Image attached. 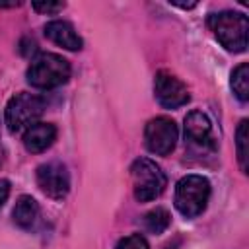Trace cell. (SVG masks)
I'll return each mask as SVG.
<instances>
[{
    "label": "cell",
    "mask_w": 249,
    "mask_h": 249,
    "mask_svg": "<svg viewBox=\"0 0 249 249\" xmlns=\"http://www.w3.org/2000/svg\"><path fill=\"white\" fill-rule=\"evenodd\" d=\"M70 62L54 53L37 54L27 68V82L39 89H53L68 82Z\"/></svg>",
    "instance_id": "7a4b0ae2"
},
{
    "label": "cell",
    "mask_w": 249,
    "mask_h": 249,
    "mask_svg": "<svg viewBox=\"0 0 249 249\" xmlns=\"http://www.w3.org/2000/svg\"><path fill=\"white\" fill-rule=\"evenodd\" d=\"M185 146L193 156H214L216 138L212 123L202 111H191L185 117Z\"/></svg>",
    "instance_id": "8992f818"
},
{
    "label": "cell",
    "mask_w": 249,
    "mask_h": 249,
    "mask_svg": "<svg viewBox=\"0 0 249 249\" xmlns=\"http://www.w3.org/2000/svg\"><path fill=\"white\" fill-rule=\"evenodd\" d=\"M171 4H173V6H179V8H183V10H189V8H195V6H196V2H173V0H171Z\"/></svg>",
    "instance_id": "d6986e66"
},
{
    "label": "cell",
    "mask_w": 249,
    "mask_h": 249,
    "mask_svg": "<svg viewBox=\"0 0 249 249\" xmlns=\"http://www.w3.org/2000/svg\"><path fill=\"white\" fill-rule=\"evenodd\" d=\"M39 189L54 200H62L70 191V175L64 163L60 161H47L37 167L35 173Z\"/></svg>",
    "instance_id": "ba28073f"
},
{
    "label": "cell",
    "mask_w": 249,
    "mask_h": 249,
    "mask_svg": "<svg viewBox=\"0 0 249 249\" xmlns=\"http://www.w3.org/2000/svg\"><path fill=\"white\" fill-rule=\"evenodd\" d=\"M19 6V2H0V8H14Z\"/></svg>",
    "instance_id": "ffe728a7"
},
{
    "label": "cell",
    "mask_w": 249,
    "mask_h": 249,
    "mask_svg": "<svg viewBox=\"0 0 249 249\" xmlns=\"http://www.w3.org/2000/svg\"><path fill=\"white\" fill-rule=\"evenodd\" d=\"M230 84H231V89H233L235 97L245 103L249 99V66H247V62H241L231 72Z\"/></svg>",
    "instance_id": "5bb4252c"
},
{
    "label": "cell",
    "mask_w": 249,
    "mask_h": 249,
    "mask_svg": "<svg viewBox=\"0 0 249 249\" xmlns=\"http://www.w3.org/2000/svg\"><path fill=\"white\" fill-rule=\"evenodd\" d=\"M45 111V101L41 95L19 91L14 97H10L6 105V124L12 134L25 132L31 124L39 121V117Z\"/></svg>",
    "instance_id": "5b68a950"
},
{
    "label": "cell",
    "mask_w": 249,
    "mask_h": 249,
    "mask_svg": "<svg viewBox=\"0 0 249 249\" xmlns=\"http://www.w3.org/2000/svg\"><path fill=\"white\" fill-rule=\"evenodd\" d=\"M31 6H33V10H35V12H39V14L54 16V14L62 12L66 4H64V2H33Z\"/></svg>",
    "instance_id": "e0dca14e"
},
{
    "label": "cell",
    "mask_w": 249,
    "mask_h": 249,
    "mask_svg": "<svg viewBox=\"0 0 249 249\" xmlns=\"http://www.w3.org/2000/svg\"><path fill=\"white\" fill-rule=\"evenodd\" d=\"M177 136H179L177 124L169 117H156V119L148 121L146 128H144L146 148L156 156L171 154L177 144Z\"/></svg>",
    "instance_id": "52a82bcc"
},
{
    "label": "cell",
    "mask_w": 249,
    "mask_h": 249,
    "mask_svg": "<svg viewBox=\"0 0 249 249\" xmlns=\"http://www.w3.org/2000/svg\"><path fill=\"white\" fill-rule=\"evenodd\" d=\"M208 27L220 45L230 53H243L247 49L249 21L241 12H218L208 18Z\"/></svg>",
    "instance_id": "6da1fadb"
},
{
    "label": "cell",
    "mask_w": 249,
    "mask_h": 249,
    "mask_svg": "<svg viewBox=\"0 0 249 249\" xmlns=\"http://www.w3.org/2000/svg\"><path fill=\"white\" fill-rule=\"evenodd\" d=\"M115 249H150V247H148V241H146L144 235H140V233H130V235L123 237V239L117 243Z\"/></svg>",
    "instance_id": "2e32d148"
},
{
    "label": "cell",
    "mask_w": 249,
    "mask_h": 249,
    "mask_svg": "<svg viewBox=\"0 0 249 249\" xmlns=\"http://www.w3.org/2000/svg\"><path fill=\"white\" fill-rule=\"evenodd\" d=\"M45 37L49 41H53L54 45L66 49V51H80L82 49V37L76 33V29L72 27V23L64 21V19H54L49 21L45 25Z\"/></svg>",
    "instance_id": "30bf717a"
},
{
    "label": "cell",
    "mask_w": 249,
    "mask_h": 249,
    "mask_svg": "<svg viewBox=\"0 0 249 249\" xmlns=\"http://www.w3.org/2000/svg\"><path fill=\"white\" fill-rule=\"evenodd\" d=\"M247 142H249V123L247 119H243L237 124L235 130V148H237V161L243 173H247L249 169V150H247Z\"/></svg>",
    "instance_id": "4fadbf2b"
},
{
    "label": "cell",
    "mask_w": 249,
    "mask_h": 249,
    "mask_svg": "<svg viewBox=\"0 0 249 249\" xmlns=\"http://www.w3.org/2000/svg\"><path fill=\"white\" fill-rule=\"evenodd\" d=\"M56 140V126L53 123H35L23 132V146L31 154L45 152Z\"/></svg>",
    "instance_id": "8fae6325"
},
{
    "label": "cell",
    "mask_w": 249,
    "mask_h": 249,
    "mask_svg": "<svg viewBox=\"0 0 249 249\" xmlns=\"http://www.w3.org/2000/svg\"><path fill=\"white\" fill-rule=\"evenodd\" d=\"M154 93H156L158 103L165 109H177V107L189 103V99H191L187 86L167 70H160L156 74Z\"/></svg>",
    "instance_id": "9c48e42d"
},
{
    "label": "cell",
    "mask_w": 249,
    "mask_h": 249,
    "mask_svg": "<svg viewBox=\"0 0 249 249\" xmlns=\"http://www.w3.org/2000/svg\"><path fill=\"white\" fill-rule=\"evenodd\" d=\"M210 198V183L202 175H185L175 187V206L185 218H196L204 212Z\"/></svg>",
    "instance_id": "3957f363"
},
{
    "label": "cell",
    "mask_w": 249,
    "mask_h": 249,
    "mask_svg": "<svg viewBox=\"0 0 249 249\" xmlns=\"http://www.w3.org/2000/svg\"><path fill=\"white\" fill-rule=\"evenodd\" d=\"M169 222H171V216L165 208H154L150 212L144 214V228L150 231V233H161L169 228Z\"/></svg>",
    "instance_id": "9a60e30c"
},
{
    "label": "cell",
    "mask_w": 249,
    "mask_h": 249,
    "mask_svg": "<svg viewBox=\"0 0 249 249\" xmlns=\"http://www.w3.org/2000/svg\"><path fill=\"white\" fill-rule=\"evenodd\" d=\"M130 177H132V191L136 200L140 202H148L158 198L163 189H165V173L161 171V167L148 160V158H138L132 161L130 165Z\"/></svg>",
    "instance_id": "277c9868"
},
{
    "label": "cell",
    "mask_w": 249,
    "mask_h": 249,
    "mask_svg": "<svg viewBox=\"0 0 249 249\" xmlns=\"http://www.w3.org/2000/svg\"><path fill=\"white\" fill-rule=\"evenodd\" d=\"M12 218L21 230H31L37 224V218H39L37 200L33 196H29V195H21L16 200V206L12 210Z\"/></svg>",
    "instance_id": "7c38bea8"
},
{
    "label": "cell",
    "mask_w": 249,
    "mask_h": 249,
    "mask_svg": "<svg viewBox=\"0 0 249 249\" xmlns=\"http://www.w3.org/2000/svg\"><path fill=\"white\" fill-rule=\"evenodd\" d=\"M8 195H10V181L0 179V208H2L4 202L8 200Z\"/></svg>",
    "instance_id": "ac0fdd59"
},
{
    "label": "cell",
    "mask_w": 249,
    "mask_h": 249,
    "mask_svg": "<svg viewBox=\"0 0 249 249\" xmlns=\"http://www.w3.org/2000/svg\"><path fill=\"white\" fill-rule=\"evenodd\" d=\"M2 161H4V152H2V144H0V167H2Z\"/></svg>",
    "instance_id": "44dd1931"
}]
</instances>
